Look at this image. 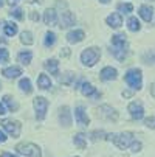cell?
I'll list each match as a JSON object with an SVG mask.
<instances>
[{"instance_id": "9c48e42d", "label": "cell", "mask_w": 155, "mask_h": 157, "mask_svg": "<svg viewBox=\"0 0 155 157\" xmlns=\"http://www.w3.org/2000/svg\"><path fill=\"white\" fill-rule=\"evenodd\" d=\"M75 117H76L78 124L82 126V128H85L88 123H90V118H88L87 112H85V109H84L82 106H78V107L75 109Z\"/></svg>"}, {"instance_id": "ab89813d", "label": "cell", "mask_w": 155, "mask_h": 157, "mask_svg": "<svg viewBox=\"0 0 155 157\" xmlns=\"http://www.w3.org/2000/svg\"><path fill=\"white\" fill-rule=\"evenodd\" d=\"M0 142H2V143H5V142H6V136H5V134H3L2 131H0Z\"/></svg>"}, {"instance_id": "ac0fdd59", "label": "cell", "mask_w": 155, "mask_h": 157, "mask_svg": "<svg viewBox=\"0 0 155 157\" xmlns=\"http://www.w3.org/2000/svg\"><path fill=\"white\" fill-rule=\"evenodd\" d=\"M57 20V16H56V11L54 10H47L45 13H43V22H45V25L51 27L56 24Z\"/></svg>"}, {"instance_id": "7dc6e473", "label": "cell", "mask_w": 155, "mask_h": 157, "mask_svg": "<svg viewBox=\"0 0 155 157\" xmlns=\"http://www.w3.org/2000/svg\"><path fill=\"white\" fill-rule=\"evenodd\" d=\"M0 89H2V84H0Z\"/></svg>"}, {"instance_id": "603a6c76", "label": "cell", "mask_w": 155, "mask_h": 157, "mask_svg": "<svg viewBox=\"0 0 155 157\" xmlns=\"http://www.w3.org/2000/svg\"><path fill=\"white\" fill-rule=\"evenodd\" d=\"M3 31L6 36H14L17 34V25L14 24V22H5V25H3Z\"/></svg>"}, {"instance_id": "ee69618b", "label": "cell", "mask_w": 155, "mask_h": 157, "mask_svg": "<svg viewBox=\"0 0 155 157\" xmlns=\"http://www.w3.org/2000/svg\"><path fill=\"white\" fill-rule=\"evenodd\" d=\"M8 3H9L11 6H14V5L17 3V0H8Z\"/></svg>"}, {"instance_id": "7c38bea8", "label": "cell", "mask_w": 155, "mask_h": 157, "mask_svg": "<svg viewBox=\"0 0 155 157\" xmlns=\"http://www.w3.org/2000/svg\"><path fill=\"white\" fill-rule=\"evenodd\" d=\"M75 14L70 13V11H65L62 13V17H61V22H59V27L61 28H68L72 25H75Z\"/></svg>"}, {"instance_id": "5bb4252c", "label": "cell", "mask_w": 155, "mask_h": 157, "mask_svg": "<svg viewBox=\"0 0 155 157\" xmlns=\"http://www.w3.org/2000/svg\"><path fill=\"white\" fill-rule=\"evenodd\" d=\"M116 69H113V67H104V69L101 70V78L104 81H112V79H116Z\"/></svg>"}, {"instance_id": "4316f807", "label": "cell", "mask_w": 155, "mask_h": 157, "mask_svg": "<svg viewBox=\"0 0 155 157\" xmlns=\"http://www.w3.org/2000/svg\"><path fill=\"white\" fill-rule=\"evenodd\" d=\"M127 27H129V30H130V31H138V30L141 28L140 20H138L137 17H130V19L127 20Z\"/></svg>"}, {"instance_id": "836d02e7", "label": "cell", "mask_w": 155, "mask_h": 157, "mask_svg": "<svg viewBox=\"0 0 155 157\" xmlns=\"http://www.w3.org/2000/svg\"><path fill=\"white\" fill-rule=\"evenodd\" d=\"M22 13H24V11H22L20 8H16V10H13L9 14L13 16V17H16V19H19V20H22V19H24V14H22Z\"/></svg>"}, {"instance_id": "9a60e30c", "label": "cell", "mask_w": 155, "mask_h": 157, "mask_svg": "<svg viewBox=\"0 0 155 157\" xmlns=\"http://www.w3.org/2000/svg\"><path fill=\"white\" fill-rule=\"evenodd\" d=\"M112 45H113V50L126 48V36L124 34H115V36H112Z\"/></svg>"}, {"instance_id": "8d00e7d4", "label": "cell", "mask_w": 155, "mask_h": 157, "mask_svg": "<svg viewBox=\"0 0 155 157\" xmlns=\"http://www.w3.org/2000/svg\"><path fill=\"white\" fill-rule=\"evenodd\" d=\"M61 56H64V58H68V56H70V48L64 47V48L61 50Z\"/></svg>"}, {"instance_id": "7402d4cb", "label": "cell", "mask_w": 155, "mask_h": 157, "mask_svg": "<svg viewBox=\"0 0 155 157\" xmlns=\"http://www.w3.org/2000/svg\"><path fill=\"white\" fill-rule=\"evenodd\" d=\"M37 86L45 90V89H50V87H51V81H50V78H48L45 73H42V75H39V78H37Z\"/></svg>"}, {"instance_id": "5b68a950", "label": "cell", "mask_w": 155, "mask_h": 157, "mask_svg": "<svg viewBox=\"0 0 155 157\" xmlns=\"http://www.w3.org/2000/svg\"><path fill=\"white\" fill-rule=\"evenodd\" d=\"M33 106L36 109V117L39 120H43L47 115V109H48V100H45L43 97H36L33 101Z\"/></svg>"}, {"instance_id": "cb8c5ba5", "label": "cell", "mask_w": 155, "mask_h": 157, "mask_svg": "<svg viewBox=\"0 0 155 157\" xmlns=\"http://www.w3.org/2000/svg\"><path fill=\"white\" fill-rule=\"evenodd\" d=\"M75 145L79 149H85V146H87V137H85V134H82V132L76 134V136H75Z\"/></svg>"}, {"instance_id": "3957f363", "label": "cell", "mask_w": 155, "mask_h": 157, "mask_svg": "<svg viewBox=\"0 0 155 157\" xmlns=\"http://www.w3.org/2000/svg\"><path fill=\"white\" fill-rule=\"evenodd\" d=\"M124 81L132 89H134V90H140V89H141V81H143L141 70L140 69H130V70H127V73L124 76Z\"/></svg>"}, {"instance_id": "e575fe53", "label": "cell", "mask_w": 155, "mask_h": 157, "mask_svg": "<svg viewBox=\"0 0 155 157\" xmlns=\"http://www.w3.org/2000/svg\"><path fill=\"white\" fill-rule=\"evenodd\" d=\"M130 151L132 152H140L141 151V142H135L134 140V143L130 145Z\"/></svg>"}, {"instance_id": "f1b7e54d", "label": "cell", "mask_w": 155, "mask_h": 157, "mask_svg": "<svg viewBox=\"0 0 155 157\" xmlns=\"http://www.w3.org/2000/svg\"><path fill=\"white\" fill-rule=\"evenodd\" d=\"M54 42H56V34L53 31H48L45 34V47H53Z\"/></svg>"}, {"instance_id": "f35d334b", "label": "cell", "mask_w": 155, "mask_h": 157, "mask_svg": "<svg viewBox=\"0 0 155 157\" xmlns=\"http://www.w3.org/2000/svg\"><path fill=\"white\" fill-rule=\"evenodd\" d=\"M6 114V109H5V106L0 103V115H5Z\"/></svg>"}, {"instance_id": "6da1fadb", "label": "cell", "mask_w": 155, "mask_h": 157, "mask_svg": "<svg viewBox=\"0 0 155 157\" xmlns=\"http://www.w3.org/2000/svg\"><path fill=\"white\" fill-rule=\"evenodd\" d=\"M107 140H112L116 148L126 149L134 143V134L132 132H121V134H109Z\"/></svg>"}, {"instance_id": "d4e9b609", "label": "cell", "mask_w": 155, "mask_h": 157, "mask_svg": "<svg viewBox=\"0 0 155 157\" xmlns=\"http://www.w3.org/2000/svg\"><path fill=\"white\" fill-rule=\"evenodd\" d=\"M19 87L22 89V92H25V94H31V92H33L31 81H30L28 78H22L20 82H19Z\"/></svg>"}, {"instance_id": "d6986e66", "label": "cell", "mask_w": 155, "mask_h": 157, "mask_svg": "<svg viewBox=\"0 0 155 157\" xmlns=\"http://www.w3.org/2000/svg\"><path fill=\"white\" fill-rule=\"evenodd\" d=\"M43 67L53 75H57L59 73V61L57 59H48L45 64H43Z\"/></svg>"}, {"instance_id": "44dd1931", "label": "cell", "mask_w": 155, "mask_h": 157, "mask_svg": "<svg viewBox=\"0 0 155 157\" xmlns=\"http://www.w3.org/2000/svg\"><path fill=\"white\" fill-rule=\"evenodd\" d=\"M17 59H19V62H20V64L28 65V64L31 62V59H33V53H31V52H28V50L20 52V53L17 55Z\"/></svg>"}, {"instance_id": "7a4b0ae2", "label": "cell", "mask_w": 155, "mask_h": 157, "mask_svg": "<svg viewBox=\"0 0 155 157\" xmlns=\"http://www.w3.org/2000/svg\"><path fill=\"white\" fill-rule=\"evenodd\" d=\"M101 58V52L96 47H90V48H85L81 53V62L87 67H92L98 62V59Z\"/></svg>"}, {"instance_id": "b9f144b4", "label": "cell", "mask_w": 155, "mask_h": 157, "mask_svg": "<svg viewBox=\"0 0 155 157\" xmlns=\"http://www.w3.org/2000/svg\"><path fill=\"white\" fill-rule=\"evenodd\" d=\"M123 97H124V98H129V97H132V92L126 90V92H123Z\"/></svg>"}, {"instance_id": "4fadbf2b", "label": "cell", "mask_w": 155, "mask_h": 157, "mask_svg": "<svg viewBox=\"0 0 155 157\" xmlns=\"http://www.w3.org/2000/svg\"><path fill=\"white\" fill-rule=\"evenodd\" d=\"M105 22H107L109 27H112V28H120V27L123 25V17H121L120 13H112V14H110V16L105 19Z\"/></svg>"}, {"instance_id": "83f0119b", "label": "cell", "mask_w": 155, "mask_h": 157, "mask_svg": "<svg viewBox=\"0 0 155 157\" xmlns=\"http://www.w3.org/2000/svg\"><path fill=\"white\" fill-rule=\"evenodd\" d=\"M20 40H22V44H25V45H31V44L34 42L33 34L30 31H24V33H22L20 34Z\"/></svg>"}, {"instance_id": "ba28073f", "label": "cell", "mask_w": 155, "mask_h": 157, "mask_svg": "<svg viewBox=\"0 0 155 157\" xmlns=\"http://www.w3.org/2000/svg\"><path fill=\"white\" fill-rule=\"evenodd\" d=\"M129 112H130V117L134 118V120H141L143 115H144L143 104L140 101H132L129 104Z\"/></svg>"}, {"instance_id": "30bf717a", "label": "cell", "mask_w": 155, "mask_h": 157, "mask_svg": "<svg viewBox=\"0 0 155 157\" xmlns=\"http://www.w3.org/2000/svg\"><path fill=\"white\" fill-rule=\"evenodd\" d=\"M81 92H82L84 97H90V98H93V100L101 98V94L96 90V87H93L92 84H88V82H84V84L81 86Z\"/></svg>"}, {"instance_id": "e0dca14e", "label": "cell", "mask_w": 155, "mask_h": 157, "mask_svg": "<svg viewBox=\"0 0 155 157\" xmlns=\"http://www.w3.org/2000/svg\"><path fill=\"white\" fill-rule=\"evenodd\" d=\"M84 31L82 30H75V31H70L68 34H67V40L70 42V44H78V42H81L82 39H84Z\"/></svg>"}, {"instance_id": "2e32d148", "label": "cell", "mask_w": 155, "mask_h": 157, "mask_svg": "<svg viewBox=\"0 0 155 157\" xmlns=\"http://www.w3.org/2000/svg\"><path fill=\"white\" fill-rule=\"evenodd\" d=\"M2 75L8 79H14V78H19L22 75V69L20 67H8V69H5L2 72Z\"/></svg>"}, {"instance_id": "d590c367", "label": "cell", "mask_w": 155, "mask_h": 157, "mask_svg": "<svg viewBox=\"0 0 155 157\" xmlns=\"http://www.w3.org/2000/svg\"><path fill=\"white\" fill-rule=\"evenodd\" d=\"M144 124H146L147 128H150V129H155V117L146 118V120H144Z\"/></svg>"}, {"instance_id": "ffe728a7", "label": "cell", "mask_w": 155, "mask_h": 157, "mask_svg": "<svg viewBox=\"0 0 155 157\" xmlns=\"http://www.w3.org/2000/svg\"><path fill=\"white\" fill-rule=\"evenodd\" d=\"M152 13H153L152 6H149V5H143V6H140V16H141L143 20L150 22V20H152Z\"/></svg>"}, {"instance_id": "bcb514c9", "label": "cell", "mask_w": 155, "mask_h": 157, "mask_svg": "<svg viewBox=\"0 0 155 157\" xmlns=\"http://www.w3.org/2000/svg\"><path fill=\"white\" fill-rule=\"evenodd\" d=\"M3 5V0H0V6H2Z\"/></svg>"}, {"instance_id": "1f68e13d", "label": "cell", "mask_w": 155, "mask_h": 157, "mask_svg": "<svg viewBox=\"0 0 155 157\" xmlns=\"http://www.w3.org/2000/svg\"><path fill=\"white\" fill-rule=\"evenodd\" d=\"M9 61V53L6 48H0V64H5Z\"/></svg>"}, {"instance_id": "8992f818", "label": "cell", "mask_w": 155, "mask_h": 157, "mask_svg": "<svg viewBox=\"0 0 155 157\" xmlns=\"http://www.w3.org/2000/svg\"><path fill=\"white\" fill-rule=\"evenodd\" d=\"M0 124H2V126L5 128V131L9 134V136H11L13 139L20 137V132H22V124H20L19 121H16V120H3Z\"/></svg>"}, {"instance_id": "7bdbcfd3", "label": "cell", "mask_w": 155, "mask_h": 157, "mask_svg": "<svg viewBox=\"0 0 155 157\" xmlns=\"http://www.w3.org/2000/svg\"><path fill=\"white\" fill-rule=\"evenodd\" d=\"M150 92H152V95L155 97V82L152 84V87H150Z\"/></svg>"}, {"instance_id": "52a82bcc", "label": "cell", "mask_w": 155, "mask_h": 157, "mask_svg": "<svg viewBox=\"0 0 155 157\" xmlns=\"http://www.w3.org/2000/svg\"><path fill=\"white\" fill-rule=\"evenodd\" d=\"M98 115L101 118H105V120H113V121L118 120V112L115 109H112L110 106H107V104H104L98 109Z\"/></svg>"}, {"instance_id": "d6a6232c", "label": "cell", "mask_w": 155, "mask_h": 157, "mask_svg": "<svg viewBox=\"0 0 155 157\" xmlns=\"http://www.w3.org/2000/svg\"><path fill=\"white\" fill-rule=\"evenodd\" d=\"M102 137H104V132L102 131H93V132H90V140L92 142H98Z\"/></svg>"}, {"instance_id": "4dcf8cb0", "label": "cell", "mask_w": 155, "mask_h": 157, "mask_svg": "<svg viewBox=\"0 0 155 157\" xmlns=\"http://www.w3.org/2000/svg\"><path fill=\"white\" fill-rule=\"evenodd\" d=\"M118 10H120V13L127 14V13L134 11V5H132V3H120V5H118Z\"/></svg>"}, {"instance_id": "74e56055", "label": "cell", "mask_w": 155, "mask_h": 157, "mask_svg": "<svg viewBox=\"0 0 155 157\" xmlns=\"http://www.w3.org/2000/svg\"><path fill=\"white\" fill-rule=\"evenodd\" d=\"M30 17H31V20H34V22H36V20H39V14H36L34 11L30 14Z\"/></svg>"}, {"instance_id": "277c9868", "label": "cell", "mask_w": 155, "mask_h": 157, "mask_svg": "<svg viewBox=\"0 0 155 157\" xmlns=\"http://www.w3.org/2000/svg\"><path fill=\"white\" fill-rule=\"evenodd\" d=\"M16 151L22 155H31V157H42V152L37 145L34 143H19L16 146Z\"/></svg>"}, {"instance_id": "60d3db41", "label": "cell", "mask_w": 155, "mask_h": 157, "mask_svg": "<svg viewBox=\"0 0 155 157\" xmlns=\"http://www.w3.org/2000/svg\"><path fill=\"white\" fill-rule=\"evenodd\" d=\"M0 157H16V155H13L11 152H2V154H0Z\"/></svg>"}, {"instance_id": "8fae6325", "label": "cell", "mask_w": 155, "mask_h": 157, "mask_svg": "<svg viewBox=\"0 0 155 157\" xmlns=\"http://www.w3.org/2000/svg\"><path fill=\"white\" fill-rule=\"evenodd\" d=\"M59 121L65 128H68L72 124V112H70V107L68 106L61 107V110H59Z\"/></svg>"}, {"instance_id": "f546056e", "label": "cell", "mask_w": 155, "mask_h": 157, "mask_svg": "<svg viewBox=\"0 0 155 157\" xmlns=\"http://www.w3.org/2000/svg\"><path fill=\"white\" fill-rule=\"evenodd\" d=\"M72 81H75V73H72V72H67L61 78V84H65V86H70Z\"/></svg>"}, {"instance_id": "484cf974", "label": "cell", "mask_w": 155, "mask_h": 157, "mask_svg": "<svg viewBox=\"0 0 155 157\" xmlns=\"http://www.w3.org/2000/svg\"><path fill=\"white\" fill-rule=\"evenodd\" d=\"M3 103L8 106V109H9L11 112H16V110L19 109V104L14 101V98H13L11 95H5V97H3Z\"/></svg>"}, {"instance_id": "f6af8a7d", "label": "cell", "mask_w": 155, "mask_h": 157, "mask_svg": "<svg viewBox=\"0 0 155 157\" xmlns=\"http://www.w3.org/2000/svg\"><path fill=\"white\" fill-rule=\"evenodd\" d=\"M99 2H102V3H107V2H109V0H99Z\"/></svg>"}]
</instances>
